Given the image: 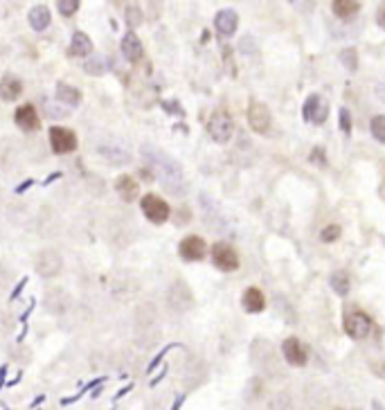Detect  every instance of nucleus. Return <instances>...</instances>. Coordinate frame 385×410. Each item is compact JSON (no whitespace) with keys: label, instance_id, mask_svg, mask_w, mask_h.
I'll return each mask as SVG.
<instances>
[{"label":"nucleus","instance_id":"1","mask_svg":"<svg viewBox=\"0 0 385 410\" xmlns=\"http://www.w3.org/2000/svg\"><path fill=\"white\" fill-rule=\"evenodd\" d=\"M142 156L147 158V162L151 165V169L156 172L158 181L162 183V187L169 192V194H183L187 190V183H185V176H183V167L178 165V162L167 156L162 149L151 147V144H144L142 147Z\"/></svg>","mask_w":385,"mask_h":410},{"label":"nucleus","instance_id":"2","mask_svg":"<svg viewBox=\"0 0 385 410\" xmlns=\"http://www.w3.org/2000/svg\"><path fill=\"white\" fill-rule=\"evenodd\" d=\"M32 266L39 277L55 280L61 275V271H63V257L57 248H41L32 257Z\"/></svg>","mask_w":385,"mask_h":410},{"label":"nucleus","instance_id":"3","mask_svg":"<svg viewBox=\"0 0 385 410\" xmlns=\"http://www.w3.org/2000/svg\"><path fill=\"white\" fill-rule=\"evenodd\" d=\"M233 133H235L233 115L224 108L214 110V113L210 115V119H208V135L210 138L214 142H219V144H226V142H230V138H233Z\"/></svg>","mask_w":385,"mask_h":410},{"label":"nucleus","instance_id":"4","mask_svg":"<svg viewBox=\"0 0 385 410\" xmlns=\"http://www.w3.org/2000/svg\"><path fill=\"white\" fill-rule=\"evenodd\" d=\"M140 210L142 215L147 217V221H151L153 226H162L167 224L171 217V208L165 199H160L158 194H144L140 201Z\"/></svg>","mask_w":385,"mask_h":410},{"label":"nucleus","instance_id":"5","mask_svg":"<svg viewBox=\"0 0 385 410\" xmlns=\"http://www.w3.org/2000/svg\"><path fill=\"white\" fill-rule=\"evenodd\" d=\"M50 149L57 156H68V153H75L79 147V140H77V133L68 126H52L50 129Z\"/></svg>","mask_w":385,"mask_h":410},{"label":"nucleus","instance_id":"6","mask_svg":"<svg viewBox=\"0 0 385 410\" xmlns=\"http://www.w3.org/2000/svg\"><path fill=\"white\" fill-rule=\"evenodd\" d=\"M342 329H345V334L354 340H363L372 334L374 324L372 318L363 311H347L345 318H342Z\"/></svg>","mask_w":385,"mask_h":410},{"label":"nucleus","instance_id":"7","mask_svg":"<svg viewBox=\"0 0 385 410\" xmlns=\"http://www.w3.org/2000/svg\"><path fill=\"white\" fill-rule=\"evenodd\" d=\"M43 306H46V311L52 315H66L72 309V295H70V291H66V289L55 286V289H50V291H46Z\"/></svg>","mask_w":385,"mask_h":410},{"label":"nucleus","instance_id":"8","mask_svg":"<svg viewBox=\"0 0 385 410\" xmlns=\"http://www.w3.org/2000/svg\"><path fill=\"white\" fill-rule=\"evenodd\" d=\"M212 262H214V266L224 273H233L239 269V255L233 246L226 242H217L212 246Z\"/></svg>","mask_w":385,"mask_h":410},{"label":"nucleus","instance_id":"9","mask_svg":"<svg viewBox=\"0 0 385 410\" xmlns=\"http://www.w3.org/2000/svg\"><path fill=\"white\" fill-rule=\"evenodd\" d=\"M248 124H250V129L255 133H261L266 135L270 131V124H273V117H270V110L266 104H261V101H250V106H248Z\"/></svg>","mask_w":385,"mask_h":410},{"label":"nucleus","instance_id":"10","mask_svg":"<svg viewBox=\"0 0 385 410\" xmlns=\"http://www.w3.org/2000/svg\"><path fill=\"white\" fill-rule=\"evenodd\" d=\"M14 122L23 133H37L41 131V115L34 104H21L14 110Z\"/></svg>","mask_w":385,"mask_h":410},{"label":"nucleus","instance_id":"11","mask_svg":"<svg viewBox=\"0 0 385 410\" xmlns=\"http://www.w3.org/2000/svg\"><path fill=\"white\" fill-rule=\"evenodd\" d=\"M282 354H284L286 363L293 365V367H304L306 363H309V347H306L302 340L295 338V336H290L282 343Z\"/></svg>","mask_w":385,"mask_h":410},{"label":"nucleus","instance_id":"12","mask_svg":"<svg viewBox=\"0 0 385 410\" xmlns=\"http://www.w3.org/2000/svg\"><path fill=\"white\" fill-rule=\"evenodd\" d=\"M302 115L311 124H324L329 117V104L322 95H309L302 106Z\"/></svg>","mask_w":385,"mask_h":410},{"label":"nucleus","instance_id":"13","mask_svg":"<svg viewBox=\"0 0 385 410\" xmlns=\"http://www.w3.org/2000/svg\"><path fill=\"white\" fill-rule=\"evenodd\" d=\"M167 304L174 311H187L194 304V297H192L190 286H187L183 280H176L174 284L169 286V291H167Z\"/></svg>","mask_w":385,"mask_h":410},{"label":"nucleus","instance_id":"14","mask_svg":"<svg viewBox=\"0 0 385 410\" xmlns=\"http://www.w3.org/2000/svg\"><path fill=\"white\" fill-rule=\"evenodd\" d=\"M205 253H208V246H205V239L199 235H187L178 244V255L185 262H201L205 257Z\"/></svg>","mask_w":385,"mask_h":410},{"label":"nucleus","instance_id":"15","mask_svg":"<svg viewBox=\"0 0 385 410\" xmlns=\"http://www.w3.org/2000/svg\"><path fill=\"white\" fill-rule=\"evenodd\" d=\"M115 192L124 203H133L140 196V183L131 174H119L115 178Z\"/></svg>","mask_w":385,"mask_h":410},{"label":"nucleus","instance_id":"16","mask_svg":"<svg viewBox=\"0 0 385 410\" xmlns=\"http://www.w3.org/2000/svg\"><path fill=\"white\" fill-rule=\"evenodd\" d=\"M21 95H23V81H21V77L7 72L3 79H0V99L16 101Z\"/></svg>","mask_w":385,"mask_h":410},{"label":"nucleus","instance_id":"17","mask_svg":"<svg viewBox=\"0 0 385 410\" xmlns=\"http://www.w3.org/2000/svg\"><path fill=\"white\" fill-rule=\"evenodd\" d=\"M237 25H239V16L235 10H221L214 16V28H217L221 37H233L237 32Z\"/></svg>","mask_w":385,"mask_h":410},{"label":"nucleus","instance_id":"18","mask_svg":"<svg viewBox=\"0 0 385 410\" xmlns=\"http://www.w3.org/2000/svg\"><path fill=\"white\" fill-rule=\"evenodd\" d=\"M122 55H124L126 61H131V64H138L140 59L144 57L142 41L138 39V34H135V32L124 34V39H122Z\"/></svg>","mask_w":385,"mask_h":410},{"label":"nucleus","instance_id":"19","mask_svg":"<svg viewBox=\"0 0 385 410\" xmlns=\"http://www.w3.org/2000/svg\"><path fill=\"white\" fill-rule=\"evenodd\" d=\"M241 304L248 313H261L266 309V295L261 293V289L257 286H248L244 295H241Z\"/></svg>","mask_w":385,"mask_h":410},{"label":"nucleus","instance_id":"20","mask_svg":"<svg viewBox=\"0 0 385 410\" xmlns=\"http://www.w3.org/2000/svg\"><path fill=\"white\" fill-rule=\"evenodd\" d=\"M57 101H61L63 106H79L81 104V90L68 84H57Z\"/></svg>","mask_w":385,"mask_h":410},{"label":"nucleus","instance_id":"21","mask_svg":"<svg viewBox=\"0 0 385 410\" xmlns=\"http://www.w3.org/2000/svg\"><path fill=\"white\" fill-rule=\"evenodd\" d=\"M72 57H88L92 52V41L88 34L83 32H75L72 41H70V50H68Z\"/></svg>","mask_w":385,"mask_h":410},{"label":"nucleus","instance_id":"22","mask_svg":"<svg viewBox=\"0 0 385 410\" xmlns=\"http://www.w3.org/2000/svg\"><path fill=\"white\" fill-rule=\"evenodd\" d=\"M50 21H52V16H50V7L48 5L32 7V12H30V25H32V30L43 32L50 25Z\"/></svg>","mask_w":385,"mask_h":410},{"label":"nucleus","instance_id":"23","mask_svg":"<svg viewBox=\"0 0 385 410\" xmlns=\"http://www.w3.org/2000/svg\"><path fill=\"white\" fill-rule=\"evenodd\" d=\"M331 12L336 14L338 19H352V16L361 12V3H358V0H333Z\"/></svg>","mask_w":385,"mask_h":410},{"label":"nucleus","instance_id":"24","mask_svg":"<svg viewBox=\"0 0 385 410\" xmlns=\"http://www.w3.org/2000/svg\"><path fill=\"white\" fill-rule=\"evenodd\" d=\"M97 151H99L101 158H106L108 162H113V165H124V162L131 160V156H128L124 149L110 147V144H101V147H97Z\"/></svg>","mask_w":385,"mask_h":410},{"label":"nucleus","instance_id":"25","mask_svg":"<svg viewBox=\"0 0 385 410\" xmlns=\"http://www.w3.org/2000/svg\"><path fill=\"white\" fill-rule=\"evenodd\" d=\"M329 284H331V289L336 291V295H340V297H345L347 293H349V275L345 271H336V273H331V277H329Z\"/></svg>","mask_w":385,"mask_h":410},{"label":"nucleus","instance_id":"26","mask_svg":"<svg viewBox=\"0 0 385 410\" xmlns=\"http://www.w3.org/2000/svg\"><path fill=\"white\" fill-rule=\"evenodd\" d=\"M83 70L88 72V75H95V77H99V75H104V70H106V64H104V59L101 57H90L88 61L83 64Z\"/></svg>","mask_w":385,"mask_h":410},{"label":"nucleus","instance_id":"27","mask_svg":"<svg viewBox=\"0 0 385 410\" xmlns=\"http://www.w3.org/2000/svg\"><path fill=\"white\" fill-rule=\"evenodd\" d=\"M340 61H342V66L347 68L349 72H354L356 68H358V55H356V48H345L340 52Z\"/></svg>","mask_w":385,"mask_h":410},{"label":"nucleus","instance_id":"28","mask_svg":"<svg viewBox=\"0 0 385 410\" xmlns=\"http://www.w3.org/2000/svg\"><path fill=\"white\" fill-rule=\"evenodd\" d=\"M370 131L379 142L385 144V115H374L370 122Z\"/></svg>","mask_w":385,"mask_h":410},{"label":"nucleus","instance_id":"29","mask_svg":"<svg viewBox=\"0 0 385 410\" xmlns=\"http://www.w3.org/2000/svg\"><path fill=\"white\" fill-rule=\"evenodd\" d=\"M342 235V228L338 224H329L327 228H322V233H320V242L324 244H333V242H338Z\"/></svg>","mask_w":385,"mask_h":410},{"label":"nucleus","instance_id":"30","mask_svg":"<svg viewBox=\"0 0 385 410\" xmlns=\"http://www.w3.org/2000/svg\"><path fill=\"white\" fill-rule=\"evenodd\" d=\"M57 7H59V12H61L63 16H75L77 12H79L81 3H79V0H59Z\"/></svg>","mask_w":385,"mask_h":410},{"label":"nucleus","instance_id":"31","mask_svg":"<svg viewBox=\"0 0 385 410\" xmlns=\"http://www.w3.org/2000/svg\"><path fill=\"white\" fill-rule=\"evenodd\" d=\"M126 21L131 28H138L142 23V10L138 5H126Z\"/></svg>","mask_w":385,"mask_h":410},{"label":"nucleus","instance_id":"32","mask_svg":"<svg viewBox=\"0 0 385 410\" xmlns=\"http://www.w3.org/2000/svg\"><path fill=\"white\" fill-rule=\"evenodd\" d=\"M338 119H340V131L347 133V135L352 133V113H349L345 106L338 110Z\"/></svg>","mask_w":385,"mask_h":410},{"label":"nucleus","instance_id":"33","mask_svg":"<svg viewBox=\"0 0 385 410\" xmlns=\"http://www.w3.org/2000/svg\"><path fill=\"white\" fill-rule=\"evenodd\" d=\"M268 410H290V397L288 395H275V399L270 401V406H268Z\"/></svg>","mask_w":385,"mask_h":410},{"label":"nucleus","instance_id":"34","mask_svg":"<svg viewBox=\"0 0 385 410\" xmlns=\"http://www.w3.org/2000/svg\"><path fill=\"white\" fill-rule=\"evenodd\" d=\"M309 158H311V162H320L322 167L327 165V160H324V149H322V147H315Z\"/></svg>","mask_w":385,"mask_h":410},{"label":"nucleus","instance_id":"35","mask_svg":"<svg viewBox=\"0 0 385 410\" xmlns=\"http://www.w3.org/2000/svg\"><path fill=\"white\" fill-rule=\"evenodd\" d=\"M376 23H379L381 28L385 30V3L379 7V12H376Z\"/></svg>","mask_w":385,"mask_h":410},{"label":"nucleus","instance_id":"36","mask_svg":"<svg viewBox=\"0 0 385 410\" xmlns=\"http://www.w3.org/2000/svg\"><path fill=\"white\" fill-rule=\"evenodd\" d=\"M183 401H185V397H178V399L174 401V406H171V410H181V406H183Z\"/></svg>","mask_w":385,"mask_h":410},{"label":"nucleus","instance_id":"37","mask_svg":"<svg viewBox=\"0 0 385 410\" xmlns=\"http://www.w3.org/2000/svg\"><path fill=\"white\" fill-rule=\"evenodd\" d=\"M372 410H385V406L381 404V401H376V399H374V401H372Z\"/></svg>","mask_w":385,"mask_h":410}]
</instances>
